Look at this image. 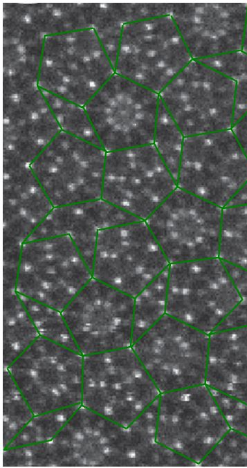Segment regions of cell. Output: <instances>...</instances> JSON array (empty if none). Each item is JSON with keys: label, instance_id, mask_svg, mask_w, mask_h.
I'll use <instances>...</instances> for the list:
<instances>
[{"label": "cell", "instance_id": "cell-33", "mask_svg": "<svg viewBox=\"0 0 247 468\" xmlns=\"http://www.w3.org/2000/svg\"><path fill=\"white\" fill-rule=\"evenodd\" d=\"M200 61L235 82V123L247 112V53L239 51Z\"/></svg>", "mask_w": 247, "mask_h": 468}, {"label": "cell", "instance_id": "cell-23", "mask_svg": "<svg viewBox=\"0 0 247 468\" xmlns=\"http://www.w3.org/2000/svg\"><path fill=\"white\" fill-rule=\"evenodd\" d=\"M205 384L247 402V325L210 334Z\"/></svg>", "mask_w": 247, "mask_h": 468}, {"label": "cell", "instance_id": "cell-38", "mask_svg": "<svg viewBox=\"0 0 247 468\" xmlns=\"http://www.w3.org/2000/svg\"><path fill=\"white\" fill-rule=\"evenodd\" d=\"M231 129L247 157V112L233 124Z\"/></svg>", "mask_w": 247, "mask_h": 468}, {"label": "cell", "instance_id": "cell-40", "mask_svg": "<svg viewBox=\"0 0 247 468\" xmlns=\"http://www.w3.org/2000/svg\"><path fill=\"white\" fill-rule=\"evenodd\" d=\"M241 51H244V53H247V14H246L245 30H244V41H243V45H242Z\"/></svg>", "mask_w": 247, "mask_h": 468}, {"label": "cell", "instance_id": "cell-6", "mask_svg": "<svg viewBox=\"0 0 247 468\" xmlns=\"http://www.w3.org/2000/svg\"><path fill=\"white\" fill-rule=\"evenodd\" d=\"M158 95L185 137L233 125L235 82L200 60H192Z\"/></svg>", "mask_w": 247, "mask_h": 468}, {"label": "cell", "instance_id": "cell-18", "mask_svg": "<svg viewBox=\"0 0 247 468\" xmlns=\"http://www.w3.org/2000/svg\"><path fill=\"white\" fill-rule=\"evenodd\" d=\"M53 206L30 165L3 159V289H15L24 244Z\"/></svg>", "mask_w": 247, "mask_h": 468}, {"label": "cell", "instance_id": "cell-35", "mask_svg": "<svg viewBox=\"0 0 247 468\" xmlns=\"http://www.w3.org/2000/svg\"><path fill=\"white\" fill-rule=\"evenodd\" d=\"M200 467H247V435L229 429Z\"/></svg>", "mask_w": 247, "mask_h": 468}, {"label": "cell", "instance_id": "cell-15", "mask_svg": "<svg viewBox=\"0 0 247 468\" xmlns=\"http://www.w3.org/2000/svg\"><path fill=\"white\" fill-rule=\"evenodd\" d=\"M107 152L60 132L30 164L54 207L100 199Z\"/></svg>", "mask_w": 247, "mask_h": 468}, {"label": "cell", "instance_id": "cell-34", "mask_svg": "<svg viewBox=\"0 0 247 468\" xmlns=\"http://www.w3.org/2000/svg\"><path fill=\"white\" fill-rule=\"evenodd\" d=\"M124 26L111 2L93 3L92 29L114 68Z\"/></svg>", "mask_w": 247, "mask_h": 468}, {"label": "cell", "instance_id": "cell-29", "mask_svg": "<svg viewBox=\"0 0 247 468\" xmlns=\"http://www.w3.org/2000/svg\"><path fill=\"white\" fill-rule=\"evenodd\" d=\"M42 91L62 132L102 147L84 107Z\"/></svg>", "mask_w": 247, "mask_h": 468}, {"label": "cell", "instance_id": "cell-30", "mask_svg": "<svg viewBox=\"0 0 247 468\" xmlns=\"http://www.w3.org/2000/svg\"><path fill=\"white\" fill-rule=\"evenodd\" d=\"M184 140L185 136L160 99L153 144L176 181Z\"/></svg>", "mask_w": 247, "mask_h": 468}, {"label": "cell", "instance_id": "cell-26", "mask_svg": "<svg viewBox=\"0 0 247 468\" xmlns=\"http://www.w3.org/2000/svg\"><path fill=\"white\" fill-rule=\"evenodd\" d=\"M219 258L247 271V204L223 208Z\"/></svg>", "mask_w": 247, "mask_h": 468}, {"label": "cell", "instance_id": "cell-16", "mask_svg": "<svg viewBox=\"0 0 247 468\" xmlns=\"http://www.w3.org/2000/svg\"><path fill=\"white\" fill-rule=\"evenodd\" d=\"M62 312L83 355L132 345L134 298L93 278Z\"/></svg>", "mask_w": 247, "mask_h": 468}, {"label": "cell", "instance_id": "cell-25", "mask_svg": "<svg viewBox=\"0 0 247 468\" xmlns=\"http://www.w3.org/2000/svg\"><path fill=\"white\" fill-rule=\"evenodd\" d=\"M39 336L17 291L3 292V368H8Z\"/></svg>", "mask_w": 247, "mask_h": 468}, {"label": "cell", "instance_id": "cell-12", "mask_svg": "<svg viewBox=\"0 0 247 468\" xmlns=\"http://www.w3.org/2000/svg\"><path fill=\"white\" fill-rule=\"evenodd\" d=\"M247 181V157L232 129L185 137L177 186L221 208Z\"/></svg>", "mask_w": 247, "mask_h": 468}, {"label": "cell", "instance_id": "cell-5", "mask_svg": "<svg viewBox=\"0 0 247 468\" xmlns=\"http://www.w3.org/2000/svg\"><path fill=\"white\" fill-rule=\"evenodd\" d=\"M92 278L69 237L28 240L21 249L15 291L62 312Z\"/></svg>", "mask_w": 247, "mask_h": 468}, {"label": "cell", "instance_id": "cell-39", "mask_svg": "<svg viewBox=\"0 0 247 468\" xmlns=\"http://www.w3.org/2000/svg\"><path fill=\"white\" fill-rule=\"evenodd\" d=\"M247 204V181L232 197L226 206H240Z\"/></svg>", "mask_w": 247, "mask_h": 468}, {"label": "cell", "instance_id": "cell-2", "mask_svg": "<svg viewBox=\"0 0 247 468\" xmlns=\"http://www.w3.org/2000/svg\"><path fill=\"white\" fill-rule=\"evenodd\" d=\"M239 300L232 278L219 257L170 264L166 314L210 334Z\"/></svg>", "mask_w": 247, "mask_h": 468}, {"label": "cell", "instance_id": "cell-36", "mask_svg": "<svg viewBox=\"0 0 247 468\" xmlns=\"http://www.w3.org/2000/svg\"><path fill=\"white\" fill-rule=\"evenodd\" d=\"M211 390L229 429L247 435V402Z\"/></svg>", "mask_w": 247, "mask_h": 468}, {"label": "cell", "instance_id": "cell-20", "mask_svg": "<svg viewBox=\"0 0 247 468\" xmlns=\"http://www.w3.org/2000/svg\"><path fill=\"white\" fill-rule=\"evenodd\" d=\"M60 132L39 85L3 91V159L30 165Z\"/></svg>", "mask_w": 247, "mask_h": 468}, {"label": "cell", "instance_id": "cell-24", "mask_svg": "<svg viewBox=\"0 0 247 468\" xmlns=\"http://www.w3.org/2000/svg\"><path fill=\"white\" fill-rule=\"evenodd\" d=\"M19 13L45 37L92 28L93 3H17Z\"/></svg>", "mask_w": 247, "mask_h": 468}, {"label": "cell", "instance_id": "cell-4", "mask_svg": "<svg viewBox=\"0 0 247 468\" xmlns=\"http://www.w3.org/2000/svg\"><path fill=\"white\" fill-rule=\"evenodd\" d=\"M209 338L165 314L131 348L162 393L205 384Z\"/></svg>", "mask_w": 247, "mask_h": 468}, {"label": "cell", "instance_id": "cell-32", "mask_svg": "<svg viewBox=\"0 0 247 468\" xmlns=\"http://www.w3.org/2000/svg\"><path fill=\"white\" fill-rule=\"evenodd\" d=\"M80 405L35 414L6 448L38 444L53 440Z\"/></svg>", "mask_w": 247, "mask_h": 468}, {"label": "cell", "instance_id": "cell-3", "mask_svg": "<svg viewBox=\"0 0 247 468\" xmlns=\"http://www.w3.org/2000/svg\"><path fill=\"white\" fill-rule=\"evenodd\" d=\"M115 73L92 28L47 36L39 88L84 107Z\"/></svg>", "mask_w": 247, "mask_h": 468}, {"label": "cell", "instance_id": "cell-10", "mask_svg": "<svg viewBox=\"0 0 247 468\" xmlns=\"http://www.w3.org/2000/svg\"><path fill=\"white\" fill-rule=\"evenodd\" d=\"M223 208L177 187L145 220L170 264L219 257Z\"/></svg>", "mask_w": 247, "mask_h": 468}, {"label": "cell", "instance_id": "cell-11", "mask_svg": "<svg viewBox=\"0 0 247 468\" xmlns=\"http://www.w3.org/2000/svg\"><path fill=\"white\" fill-rule=\"evenodd\" d=\"M158 93L114 73L84 106L107 152L152 144Z\"/></svg>", "mask_w": 247, "mask_h": 468}, {"label": "cell", "instance_id": "cell-7", "mask_svg": "<svg viewBox=\"0 0 247 468\" xmlns=\"http://www.w3.org/2000/svg\"><path fill=\"white\" fill-rule=\"evenodd\" d=\"M192 60L167 15L124 26L114 69L159 94Z\"/></svg>", "mask_w": 247, "mask_h": 468}, {"label": "cell", "instance_id": "cell-1", "mask_svg": "<svg viewBox=\"0 0 247 468\" xmlns=\"http://www.w3.org/2000/svg\"><path fill=\"white\" fill-rule=\"evenodd\" d=\"M161 393L131 346L84 355L81 404L128 426Z\"/></svg>", "mask_w": 247, "mask_h": 468}, {"label": "cell", "instance_id": "cell-19", "mask_svg": "<svg viewBox=\"0 0 247 468\" xmlns=\"http://www.w3.org/2000/svg\"><path fill=\"white\" fill-rule=\"evenodd\" d=\"M247 3H172L170 13L193 60L241 51Z\"/></svg>", "mask_w": 247, "mask_h": 468}, {"label": "cell", "instance_id": "cell-21", "mask_svg": "<svg viewBox=\"0 0 247 468\" xmlns=\"http://www.w3.org/2000/svg\"><path fill=\"white\" fill-rule=\"evenodd\" d=\"M140 219L100 198L53 207L28 240L68 236L91 270L99 233Z\"/></svg>", "mask_w": 247, "mask_h": 468}, {"label": "cell", "instance_id": "cell-17", "mask_svg": "<svg viewBox=\"0 0 247 468\" xmlns=\"http://www.w3.org/2000/svg\"><path fill=\"white\" fill-rule=\"evenodd\" d=\"M48 444L53 467H136L128 426L82 404Z\"/></svg>", "mask_w": 247, "mask_h": 468}, {"label": "cell", "instance_id": "cell-27", "mask_svg": "<svg viewBox=\"0 0 247 468\" xmlns=\"http://www.w3.org/2000/svg\"><path fill=\"white\" fill-rule=\"evenodd\" d=\"M168 267L134 298L133 343L166 314Z\"/></svg>", "mask_w": 247, "mask_h": 468}, {"label": "cell", "instance_id": "cell-9", "mask_svg": "<svg viewBox=\"0 0 247 468\" xmlns=\"http://www.w3.org/2000/svg\"><path fill=\"white\" fill-rule=\"evenodd\" d=\"M228 430L205 384L160 394L157 441L199 467Z\"/></svg>", "mask_w": 247, "mask_h": 468}, {"label": "cell", "instance_id": "cell-14", "mask_svg": "<svg viewBox=\"0 0 247 468\" xmlns=\"http://www.w3.org/2000/svg\"><path fill=\"white\" fill-rule=\"evenodd\" d=\"M177 187L153 143L107 152L101 198L140 220Z\"/></svg>", "mask_w": 247, "mask_h": 468}, {"label": "cell", "instance_id": "cell-22", "mask_svg": "<svg viewBox=\"0 0 247 468\" xmlns=\"http://www.w3.org/2000/svg\"><path fill=\"white\" fill-rule=\"evenodd\" d=\"M3 91L38 85L45 37L17 10L2 3Z\"/></svg>", "mask_w": 247, "mask_h": 468}, {"label": "cell", "instance_id": "cell-31", "mask_svg": "<svg viewBox=\"0 0 247 468\" xmlns=\"http://www.w3.org/2000/svg\"><path fill=\"white\" fill-rule=\"evenodd\" d=\"M19 296L39 336L79 352L61 311L27 297Z\"/></svg>", "mask_w": 247, "mask_h": 468}, {"label": "cell", "instance_id": "cell-28", "mask_svg": "<svg viewBox=\"0 0 247 468\" xmlns=\"http://www.w3.org/2000/svg\"><path fill=\"white\" fill-rule=\"evenodd\" d=\"M7 369H3V447L6 448L34 416Z\"/></svg>", "mask_w": 247, "mask_h": 468}, {"label": "cell", "instance_id": "cell-8", "mask_svg": "<svg viewBox=\"0 0 247 468\" xmlns=\"http://www.w3.org/2000/svg\"><path fill=\"white\" fill-rule=\"evenodd\" d=\"M84 355L39 336L7 369L34 414L81 404Z\"/></svg>", "mask_w": 247, "mask_h": 468}, {"label": "cell", "instance_id": "cell-13", "mask_svg": "<svg viewBox=\"0 0 247 468\" xmlns=\"http://www.w3.org/2000/svg\"><path fill=\"white\" fill-rule=\"evenodd\" d=\"M169 265L145 221L139 220L99 233L91 273L134 298Z\"/></svg>", "mask_w": 247, "mask_h": 468}, {"label": "cell", "instance_id": "cell-37", "mask_svg": "<svg viewBox=\"0 0 247 468\" xmlns=\"http://www.w3.org/2000/svg\"><path fill=\"white\" fill-rule=\"evenodd\" d=\"M224 264L236 285L240 300L217 330L247 325V271L228 263Z\"/></svg>", "mask_w": 247, "mask_h": 468}]
</instances>
